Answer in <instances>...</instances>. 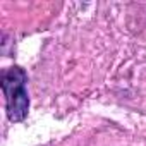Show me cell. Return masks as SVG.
Listing matches in <instances>:
<instances>
[{
  "label": "cell",
  "instance_id": "cell-1",
  "mask_svg": "<svg viewBox=\"0 0 146 146\" xmlns=\"http://www.w3.org/2000/svg\"><path fill=\"white\" fill-rule=\"evenodd\" d=\"M28 74L19 65L9 67L2 72L0 86L5 96L7 117L11 122H21L28 117L29 112V96H28Z\"/></svg>",
  "mask_w": 146,
  "mask_h": 146
}]
</instances>
